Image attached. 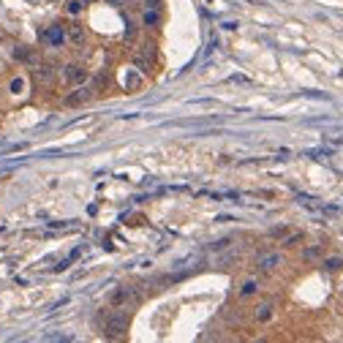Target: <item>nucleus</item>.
Returning <instances> with one entry per match:
<instances>
[{"mask_svg":"<svg viewBox=\"0 0 343 343\" xmlns=\"http://www.w3.org/2000/svg\"><path fill=\"white\" fill-rule=\"evenodd\" d=\"M63 76H66L68 82H74V85H76V82H85V76H87V74H85V68H82V66H66V74H63Z\"/></svg>","mask_w":343,"mask_h":343,"instance_id":"5","label":"nucleus"},{"mask_svg":"<svg viewBox=\"0 0 343 343\" xmlns=\"http://www.w3.org/2000/svg\"><path fill=\"white\" fill-rule=\"evenodd\" d=\"M340 267H343V259H340V256L324 259V270H327V273H335V270H340Z\"/></svg>","mask_w":343,"mask_h":343,"instance_id":"10","label":"nucleus"},{"mask_svg":"<svg viewBox=\"0 0 343 343\" xmlns=\"http://www.w3.org/2000/svg\"><path fill=\"white\" fill-rule=\"evenodd\" d=\"M112 305H125V302H131V300H137V294H134L128 286H120V289H115L112 292Z\"/></svg>","mask_w":343,"mask_h":343,"instance_id":"4","label":"nucleus"},{"mask_svg":"<svg viewBox=\"0 0 343 343\" xmlns=\"http://www.w3.org/2000/svg\"><path fill=\"white\" fill-rule=\"evenodd\" d=\"M302 256H305L308 261H310V259H319V256H322V245H310V248H305V253H302Z\"/></svg>","mask_w":343,"mask_h":343,"instance_id":"12","label":"nucleus"},{"mask_svg":"<svg viewBox=\"0 0 343 343\" xmlns=\"http://www.w3.org/2000/svg\"><path fill=\"white\" fill-rule=\"evenodd\" d=\"M281 253H261V256L256 259V267L261 270V273H270V270L281 267Z\"/></svg>","mask_w":343,"mask_h":343,"instance_id":"2","label":"nucleus"},{"mask_svg":"<svg viewBox=\"0 0 343 343\" xmlns=\"http://www.w3.org/2000/svg\"><path fill=\"white\" fill-rule=\"evenodd\" d=\"M46 340H71L68 335H58V332H52V335H46Z\"/></svg>","mask_w":343,"mask_h":343,"instance_id":"18","label":"nucleus"},{"mask_svg":"<svg viewBox=\"0 0 343 343\" xmlns=\"http://www.w3.org/2000/svg\"><path fill=\"white\" fill-rule=\"evenodd\" d=\"M41 41L52 44V46H60L63 41H66V33H63L60 25H52V28H46L44 33H41Z\"/></svg>","mask_w":343,"mask_h":343,"instance_id":"3","label":"nucleus"},{"mask_svg":"<svg viewBox=\"0 0 343 343\" xmlns=\"http://www.w3.org/2000/svg\"><path fill=\"white\" fill-rule=\"evenodd\" d=\"M25 90V82H22V79H14L11 82V93H22Z\"/></svg>","mask_w":343,"mask_h":343,"instance_id":"15","label":"nucleus"},{"mask_svg":"<svg viewBox=\"0 0 343 343\" xmlns=\"http://www.w3.org/2000/svg\"><path fill=\"white\" fill-rule=\"evenodd\" d=\"M38 76H41L44 82H46V79H52V68H49V66H44L41 71H38Z\"/></svg>","mask_w":343,"mask_h":343,"instance_id":"17","label":"nucleus"},{"mask_svg":"<svg viewBox=\"0 0 343 343\" xmlns=\"http://www.w3.org/2000/svg\"><path fill=\"white\" fill-rule=\"evenodd\" d=\"M125 330H128V313L125 310H117V313H112L103 322V335L107 338H123Z\"/></svg>","mask_w":343,"mask_h":343,"instance_id":"1","label":"nucleus"},{"mask_svg":"<svg viewBox=\"0 0 343 343\" xmlns=\"http://www.w3.org/2000/svg\"><path fill=\"white\" fill-rule=\"evenodd\" d=\"M14 58H19V60H33V52H30L28 46H17V49H14Z\"/></svg>","mask_w":343,"mask_h":343,"instance_id":"11","label":"nucleus"},{"mask_svg":"<svg viewBox=\"0 0 343 343\" xmlns=\"http://www.w3.org/2000/svg\"><path fill=\"white\" fill-rule=\"evenodd\" d=\"M145 9H153V11H158V9H161V0H145Z\"/></svg>","mask_w":343,"mask_h":343,"instance_id":"16","label":"nucleus"},{"mask_svg":"<svg viewBox=\"0 0 343 343\" xmlns=\"http://www.w3.org/2000/svg\"><path fill=\"white\" fill-rule=\"evenodd\" d=\"M256 292H259V283H256V281H245V283L240 286V297H253Z\"/></svg>","mask_w":343,"mask_h":343,"instance_id":"7","label":"nucleus"},{"mask_svg":"<svg viewBox=\"0 0 343 343\" xmlns=\"http://www.w3.org/2000/svg\"><path fill=\"white\" fill-rule=\"evenodd\" d=\"M273 310H275L273 302H261L253 316H256V322H270V319H273Z\"/></svg>","mask_w":343,"mask_h":343,"instance_id":"6","label":"nucleus"},{"mask_svg":"<svg viewBox=\"0 0 343 343\" xmlns=\"http://www.w3.org/2000/svg\"><path fill=\"white\" fill-rule=\"evenodd\" d=\"M145 25H158V11H153V9L145 11Z\"/></svg>","mask_w":343,"mask_h":343,"instance_id":"14","label":"nucleus"},{"mask_svg":"<svg viewBox=\"0 0 343 343\" xmlns=\"http://www.w3.org/2000/svg\"><path fill=\"white\" fill-rule=\"evenodd\" d=\"M87 95H90V90H76L74 95H68V98H66V103H71V107H76V103L87 101Z\"/></svg>","mask_w":343,"mask_h":343,"instance_id":"9","label":"nucleus"},{"mask_svg":"<svg viewBox=\"0 0 343 343\" xmlns=\"http://www.w3.org/2000/svg\"><path fill=\"white\" fill-rule=\"evenodd\" d=\"M85 9V0H68V14H79Z\"/></svg>","mask_w":343,"mask_h":343,"instance_id":"13","label":"nucleus"},{"mask_svg":"<svg viewBox=\"0 0 343 343\" xmlns=\"http://www.w3.org/2000/svg\"><path fill=\"white\" fill-rule=\"evenodd\" d=\"M68 38H71L74 44H82V41H85V30L79 28V25H71V28H68Z\"/></svg>","mask_w":343,"mask_h":343,"instance_id":"8","label":"nucleus"}]
</instances>
